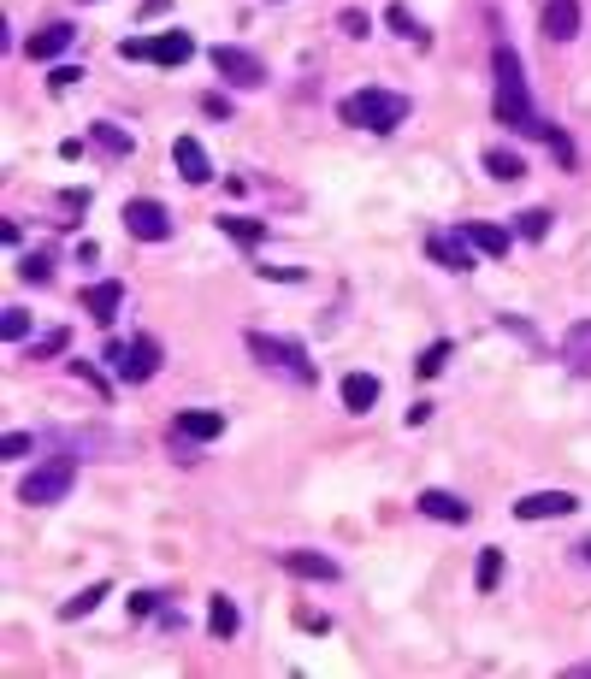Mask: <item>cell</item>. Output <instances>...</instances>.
<instances>
[{"mask_svg":"<svg viewBox=\"0 0 591 679\" xmlns=\"http://www.w3.org/2000/svg\"><path fill=\"white\" fill-rule=\"evenodd\" d=\"M497 124H509V130H521V136H550V124L532 113V95H526V77H521V54L503 42L497 54Z\"/></svg>","mask_w":591,"mask_h":679,"instance_id":"cell-1","label":"cell"},{"mask_svg":"<svg viewBox=\"0 0 591 679\" xmlns=\"http://www.w3.org/2000/svg\"><path fill=\"white\" fill-rule=\"evenodd\" d=\"M337 113H343V124H355V130L385 136V130H396V124L408 119V95H391V89H361V95H349Z\"/></svg>","mask_w":591,"mask_h":679,"instance_id":"cell-2","label":"cell"},{"mask_svg":"<svg viewBox=\"0 0 591 679\" xmlns=\"http://www.w3.org/2000/svg\"><path fill=\"white\" fill-rule=\"evenodd\" d=\"M243 343H249V355H255L261 367L290 372L296 384H314V378H320V367L308 361V349H302V343H290V337H266V331H249Z\"/></svg>","mask_w":591,"mask_h":679,"instance_id":"cell-3","label":"cell"},{"mask_svg":"<svg viewBox=\"0 0 591 679\" xmlns=\"http://www.w3.org/2000/svg\"><path fill=\"white\" fill-rule=\"evenodd\" d=\"M101 361L113 367V378H125V384H148V378L160 372V343H154V337L107 343V349H101Z\"/></svg>","mask_w":591,"mask_h":679,"instance_id":"cell-4","label":"cell"},{"mask_svg":"<svg viewBox=\"0 0 591 679\" xmlns=\"http://www.w3.org/2000/svg\"><path fill=\"white\" fill-rule=\"evenodd\" d=\"M71 485H77V461L60 455V461H48V467H36L24 485H18V502H30V508H54V502H66Z\"/></svg>","mask_w":591,"mask_h":679,"instance_id":"cell-5","label":"cell"},{"mask_svg":"<svg viewBox=\"0 0 591 679\" xmlns=\"http://www.w3.org/2000/svg\"><path fill=\"white\" fill-rule=\"evenodd\" d=\"M213 71H219L225 83H237V89H261V83H266V65L255 60L249 48H231V42L213 48Z\"/></svg>","mask_w":591,"mask_h":679,"instance_id":"cell-6","label":"cell"},{"mask_svg":"<svg viewBox=\"0 0 591 679\" xmlns=\"http://www.w3.org/2000/svg\"><path fill=\"white\" fill-rule=\"evenodd\" d=\"M125 231L142 237V243H166V237H172V213H166L160 201L136 195V201H125Z\"/></svg>","mask_w":591,"mask_h":679,"instance_id":"cell-7","label":"cell"},{"mask_svg":"<svg viewBox=\"0 0 591 679\" xmlns=\"http://www.w3.org/2000/svg\"><path fill=\"white\" fill-rule=\"evenodd\" d=\"M426 254H432L438 266H450V272H473V254H479V248H473L467 231H432V237H426Z\"/></svg>","mask_w":591,"mask_h":679,"instance_id":"cell-8","label":"cell"},{"mask_svg":"<svg viewBox=\"0 0 591 679\" xmlns=\"http://www.w3.org/2000/svg\"><path fill=\"white\" fill-rule=\"evenodd\" d=\"M119 308H125V284H119V278H101V284L83 290V313H89L95 325H113Z\"/></svg>","mask_w":591,"mask_h":679,"instance_id":"cell-9","label":"cell"},{"mask_svg":"<svg viewBox=\"0 0 591 679\" xmlns=\"http://www.w3.org/2000/svg\"><path fill=\"white\" fill-rule=\"evenodd\" d=\"M219 432H225V414H213V408H184L172 420V437H184V443H213Z\"/></svg>","mask_w":591,"mask_h":679,"instance_id":"cell-10","label":"cell"},{"mask_svg":"<svg viewBox=\"0 0 591 679\" xmlns=\"http://www.w3.org/2000/svg\"><path fill=\"white\" fill-rule=\"evenodd\" d=\"M574 508H580V502H574L568 491H532V496L515 502L521 520H562V514H574Z\"/></svg>","mask_w":591,"mask_h":679,"instance_id":"cell-11","label":"cell"},{"mask_svg":"<svg viewBox=\"0 0 591 679\" xmlns=\"http://www.w3.org/2000/svg\"><path fill=\"white\" fill-rule=\"evenodd\" d=\"M172 166H178V178H184V184H207V178H213L207 148H201L196 136H178V142H172Z\"/></svg>","mask_w":591,"mask_h":679,"instance_id":"cell-12","label":"cell"},{"mask_svg":"<svg viewBox=\"0 0 591 679\" xmlns=\"http://www.w3.org/2000/svg\"><path fill=\"white\" fill-rule=\"evenodd\" d=\"M544 36L550 42H574L580 36V0H544Z\"/></svg>","mask_w":591,"mask_h":679,"instance_id":"cell-13","label":"cell"},{"mask_svg":"<svg viewBox=\"0 0 591 679\" xmlns=\"http://www.w3.org/2000/svg\"><path fill=\"white\" fill-rule=\"evenodd\" d=\"M89 142H95V148H101V154H113V160H131V130H125V124H113V119H95L89 124Z\"/></svg>","mask_w":591,"mask_h":679,"instance_id":"cell-14","label":"cell"},{"mask_svg":"<svg viewBox=\"0 0 591 679\" xmlns=\"http://www.w3.org/2000/svg\"><path fill=\"white\" fill-rule=\"evenodd\" d=\"M196 54V42L184 36V30H166V36H148V60L154 65H184Z\"/></svg>","mask_w":591,"mask_h":679,"instance_id":"cell-15","label":"cell"},{"mask_svg":"<svg viewBox=\"0 0 591 679\" xmlns=\"http://www.w3.org/2000/svg\"><path fill=\"white\" fill-rule=\"evenodd\" d=\"M284 567L296 579H337V561L320 556V550H284Z\"/></svg>","mask_w":591,"mask_h":679,"instance_id":"cell-16","label":"cell"},{"mask_svg":"<svg viewBox=\"0 0 591 679\" xmlns=\"http://www.w3.org/2000/svg\"><path fill=\"white\" fill-rule=\"evenodd\" d=\"M373 402H379V378H373V372H349V378H343V408H349V414H367Z\"/></svg>","mask_w":591,"mask_h":679,"instance_id":"cell-17","label":"cell"},{"mask_svg":"<svg viewBox=\"0 0 591 679\" xmlns=\"http://www.w3.org/2000/svg\"><path fill=\"white\" fill-rule=\"evenodd\" d=\"M71 36H77L71 24H48V30H36V36H30V60H60V54L71 48Z\"/></svg>","mask_w":591,"mask_h":679,"instance_id":"cell-18","label":"cell"},{"mask_svg":"<svg viewBox=\"0 0 591 679\" xmlns=\"http://www.w3.org/2000/svg\"><path fill=\"white\" fill-rule=\"evenodd\" d=\"M420 514H432V520H450V526H461L473 508L461 502V496H450V491H426L420 496Z\"/></svg>","mask_w":591,"mask_h":679,"instance_id":"cell-19","label":"cell"},{"mask_svg":"<svg viewBox=\"0 0 591 679\" xmlns=\"http://www.w3.org/2000/svg\"><path fill=\"white\" fill-rule=\"evenodd\" d=\"M562 361L580 367V372H591V319L568 325V337H562Z\"/></svg>","mask_w":591,"mask_h":679,"instance_id":"cell-20","label":"cell"},{"mask_svg":"<svg viewBox=\"0 0 591 679\" xmlns=\"http://www.w3.org/2000/svg\"><path fill=\"white\" fill-rule=\"evenodd\" d=\"M461 231L473 237V248H479V254H509V231H503V225H485V219H467Z\"/></svg>","mask_w":591,"mask_h":679,"instance_id":"cell-21","label":"cell"},{"mask_svg":"<svg viewBox=\"0 0 591 679\" xmlns=\"http://www.w3.org/2000/svg\"><path fill=\"white\" fill-rule=\"evenodd\" d=\"M485 172H491L497 184H521L526 160H521V154H509V148H491V154H485Z\"/></svg>","mask_w":591,"mask_h":679,"instance_id":"cell-22","label":"cell"},{"mask_svg":"<svg viewBox=\"0 0 591 679\" xmlns=\"http://www.w3.org/2000/svg\"><path fill=\"white\" fill-rule=\"evenodd\" d=\"M219 231H225V237H237L243 248H255V243L266 237L261 219H243V213H219Z\"/></svg>","mask_w":591,"mask_h":679,"instance_id":"cell-23","label":"cell"},{"mask_svg":"<svg viewBox=\"0 0 591 679\" xmlns=\"http://www.w3.org/2000/svg\"><path fill=\"white\" fill-rule=\"evenodd\" d=\"M237 603H231V597H213V609H207V632H213V638H231V632H237Z\"/></svg>","mask_w":591,"mask_h":679,"instance_id":"cell-24","label":"cell"},{"mask_svg":"<svg viewBox=\"0 0 591 679\" xmlns=\"http://www.w3.org/2000/svg\"><path fill=\"white\" fill-rule=\"evenodd\" d=\"M497 579H503V550H479V573H473V585H479V591H497Z\"/></svg>","mask_w":591,"mask_h":679,"instance_id":"cell-25","label":"cell"},{"mask_svg":"<svg viewBox=\"0 0 591 679\" xmlns=\"http://www.w3.org/2000/svg\"><path fill=\"white\" fill-rule=\"evenodd\" d=\"M0 337H6V343H24V337H30V313L6 308V313H0Z\"/></svg>","mask_w":591,"mask_h":679,"instance_id":"cell-26","label":"cell"},{"mask_svg":"<svg viewBox=\"0 0 591 679\" xmlns=\"http://www.w3.org/2000/svg\"><path fill=\"white\" fill-rule=\"evenodd\" d=\"M521 237L526 243H544V237H550V213H544V207H526L521 213Z\"/></svg>","mask_w":591,"mask_h":679,"instance_id":"cell-27","label":"cell"},{"mask_svg":"<svg viewBox=\"0 0 591 679\" xmlns=\"http://www.w3.org/2000/svg\"><path fill=\"white\" fill-rule=\"evenodd\" d=\"M101 597H107V585H89V591H77V597H71L66 609H60V620H77V615H89V609H95Z\"/></svg>","mask_w":591,"mask_h":679,"instance_id":"cell-28","label":"cell"},{"mask_svg":"<svg viewBox=\"0 0 591 679\" xmlns=\"http://www.w3.org/2000/svg\"><path fill=\"white\" fill-rule=\"evenodd\" d=\"M385 18H391V30H396V36H408V42H426V30L414 24V12H408V6H391Z\"/></svg>","mask_w":591,"mask_h":679,"instance_id":"cell-29","label":"cell"},{"mask_svg":"<svg viewBox=\"0 0 591 679\" xmlns=\"http://www.w3.org/2000/svg\"><path fill=\"white\" fill-rule=\"evenodd\" d=\"M444 361H450V343H432L414 367H420V378H438V372H444Z\"/></svg>","mask_w":591,"mask_h":679,"instance_id":"cell-30","label":"cell"},{"mask_svg":"<svg viewBox=\"0 0 591 679\" xmlns=\"http://www.w3.org/2000/svg\"><path fill=\"white\" fill-rule=\"evenodd\" d=\"M66 343H71L66 331H48V337H36V343H30V361H48V355H60Z\"/></svg>","mask_w":591,"mask_h":679,"instance_id":"cell-31","label":"cell"},{"mask_svg":"<svg viewBox=\"0 0 591 679\" xmlns=\"http://www.w3.org/2000/svg\"><path fill=\"white\" fill-rule=\"evenodd\" d=\"M30 449H36V437H30V432H6V443H0L6 461H18V455H30Z\"/></svg>","mask_w":591,"mask_h":679,"instance_id":"cell-32","label":"cell"},{"mask_svg":"<svg viewBox=\"0 0 591 679\" xmlns=\"http://www.w3.org/2000/svg\"><path fill=\"white\" fill-rule=\"evenodd\" d=\"M18 278H30V284H48V260H42V254H24V260H18Z\"/></svg>","mask_w":591,"mask_h":679,"instance_id":"cell-33","label":"cell"},{"mask_svg":"<svg viewBox=\"0 0 591 679\" xmlns=\"http://www.w3.org/2000/svg\"><path fill=\"white\" fill-rule=\"evenodd\" d=\"M71 372H77V378H83L89 390H101V396H107V378H101V372L89 367V361H71Z\"/></svg>","mask_w":591,"mask_h":679,"instance_id":"cell-34","label":"cell"},{"mask_svg":"<svg viewBox=\"0 0 591 679\" xmlns=\"http://www.w3.org/2000/svg\"><path fill=\"white\" fill-rule=\"evenodd\" d=\"M337 24H343V36H367V12H343Z\"/></svg>","mask_w":591,"mask_h":679,"instance_id":"cell-35","label":"cell"},{"mask_svg":"<svg viewBox=\"0 0 591 679\" xmlns=\"http://www.w3.org/2000/svg\"><path fill=\"white\" fill-rule=\"evenodd\" d=\"M550 154H556L562 166H574V142H568V136H556V130H550Z\"/></svg>","mask_w":591,"mask_h":679,"instance_id":"cell-36","label":"cell"},{"mask_svg":"<svg viewBox=\"0 0 591 679\" xmlns=\"http://www.w3.org/2000/svg\"><path fill=\"white\" fill-rule=\"evenodd\" d=\"M154 609H160V597H154V591H136V597H131V615H154Z\"/></svg>","mask_w":591,"mask_h":679,"instance_id":"cell-37","label":"cell"},{"mask_svg":"<svg viewBox=\"0 0 591 679\" xmlns=\"http://www.w3.org/2000/svg\"><path fill=\"white\" fill-rule=\"evenodd\" d=\"M77 77H83V71H77V65H54V77H48V83H54V89H71V83H77Z\"/></svg>","mask_w":591,"mask_h":679,"instance_id":"cell-38","label":"cell"},{"mask_svg":"<svg viewBox=\"0 0 591 679\" xmlns=\"http://www.w3.org/2000/svg\"><path fill=\"white\" fill-rule=\"evenodd\" d=\"M201 107H207V113H213V119H231V101H225V95H207V101H201Z\"/></svg>","mask_w":591,"mask_h":679,"instance_id":"cell-39","label":"cell"},{"mask_svg":"<svg viewBox=\"0 0 591 679\" xmlns=\"http://www.w3.org/2000/svg\"><path fill=\"white\" fill-rule=\"evenodd\" d=\"M574 679H591V662H580V668H574Z\"/></svg>","mask_w":591,"mask_h":679,"instance_id":"cell-40","label":"cell"},{"mask_svg":"<svg viewBox=\"0 0 591 679\" xmlns=\"http://www.w3.org/2000/svg\"><path fill=\"white\" fill-rule=\"evenodd\" d=\"M580 550H586V561H591V544H580Z\"/></svg>","mask_w":591,"mask_h":679,"instance_id":"cell-41","label":"cell"}]
</instances>
